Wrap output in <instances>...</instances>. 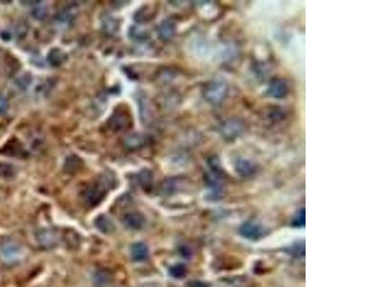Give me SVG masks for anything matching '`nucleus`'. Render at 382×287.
<instances>
[{"mask_svg": "<svg viewBox=\"0 0 382 287\" xmlns=\"http://www.w3.org/2000/svg\"><path fill=\"white\" fill-rule=\"evenodd\" d=\"M66 61V55L60 48L52 49L47 55V62L52 66H60Z\"/></svg>", "mask_w": 382, "mask_h": 287, "instance_id": "nucleus-6", "label": "nucleus"}, {"mask_svg": "<svg viewBox=\"0 0 382 287\" xmlns=\"http://www.w3.org/2000/svg\"><path fill=\"white\" fill-rule=\"evenodd\" d=\"M22 153L23 150L21 146L18 142H13V141H10L9 143H7L4 146V148L1 149V151H0V154L10 155V156H18V155H21Z\"/></svg>", "mask_w": 382, "mask_h": 287, "instance_id": "nucleus-11", "label": "nucleus"}, {"mask_svg": "<svg viewBox=\"0 0 382 287\" xmlns=\"http://www.w3.org/2000/svg\"><path fill=\"white\" fill-rule=\"evenodd\" d=\"M8 108H9L8 101L4 97L0 96V115L4 114L6 111L8 110Z\"/></svg>", "mask_w": 382, "mask_h": 287, "instance_id": "nucleus-18", "label": "nucleus"}, {"mask_svg": "<svg viewBox=\"0 0 382 287\" xmlns=\"http://www.w3.org/2000/svg\"><path fill=\"white\" fill-rule=\"evenodd\" d=\"M14 168L12 166H10L9 164H0V176L3 177H12L14 176Z\"/></svg>", "mask_w": 382, "mask_h": 287, "instance_id": "nucleus-17", "label": "nucleus"}, {"mask_svg": "<svg viewBox=\"0 0 382 287\" xmlns=\"http://www.w3.org/2000/svg\"><path fill=\"white\" fill-rule=\"evenodd\" d=\"M174 34V25L170 22H163L159 27L160 38L163 41L169 40Z\"/></svg>", "mask_w": 382, "mask_h": 287, "instance_id": "nucleus-12", "label": "nucleus"}, {"mask_svg": "<svg viewBox=\"0 0 382 287\" xmlns=\"http://www.w3.org/2000/svg\"><path fill=\"white\" fill-rule=\"evenodd\" d=\"M124 225L132 230H140L145 223L144 217L140 213H128L123 218Z\"/></svg>", "mask_w": 382, "mask_h": 287, "instance_id": "nucleus-4", "label": "nucleus"}, {"mask_svg": "<svg viewBox=\"0 0 382 287\" xmlns=\"http://www.w3.org/2000/svg\"><path fill=\"white\" fill-rule=\"evenodd\" d=\"M131 257L135 262L145 261L148 257V248L144 243H138L131 246Z\"/></svg>", "mask_w": 382, "mask_h": 287, "instance_id": "nucleus-7", "label": "nucleus"}, {"mask_svg": "<svg viewBox=\"0 0 382 287\" xmlns=\"http://www.w3.org/2000/svg\"><path fill=\"white\" fill-rule=\"evenodd\" d=\"M113 180L110 177H101V179L94 182L83 193V199L89 207L99 205L107 195L112 187Z\"/></svg>", "mask_w": 382, "mask_h": 287, "instance_id": "nucleus-1", "label": "nucleus"}, {"mask_svg": "<svg viewBox=\"0 0 382 287\" xmlns=\"http://www.w3.org/2000/svg\"><path fill=\"white\" fill-rule=\"evenodd\" d=\"M131 124V117L126 110H116L107 122V127L113 132H119L126 130Z\"/></svg>", "mask_w": 382, "mask_h": 287, "instance_id": "nucleus-3", "label": "nucleus"}, {"mask_svg": "<svg viewBox=\"0 0 382 287\" xmlns=\"http://www.w3.org/2000/svg\"><path fill=\"white\" fill-rule=\"evenodd\" d=\"M152 179H153L152 173L150 171H148V170H143L137 176L138 183L144 190L149 188V187H151Z\"/></svg>", "mask_w": 382, "mask_h": 287, "instance_id": "nucleus-13", "label": "nucleus"}, {"mask_svg": "<svg viewBox=\"0 0 382 287\" xmlns=\"http://www.w3.org/2000/svg\"><path fill=\"white\" fill-rule=\"evenodd\" d=\"M241 233L248 239H258L263 235L262 229L258 225H254L252 223L245 224L241 229Z\"/></svg>", "mask_w": 382, "mask_h": 287, "instance_id": "nucleus-9", "label": "nucleus"}, {"mask_svg": "<svg viewBox=\"0 0 382 287\" xmlns=\"http://www.w3.org/2000/svg\"><path fill=\"white\" fill-rule=\"evenodd\" d=\"M81 166H82V161L78 156L72 155L66 159L64 164V169L68 174H75L81 168Z\"/></svg>", "mask_w": 382, "mask_h": 287, "instance_id": "nucleus-10", "label": "nucleus"}, {"mask_svg": "<svg viewBox=\"0 0 382 287\" xmlns=\"http://www.w3.org/2000/svg\"><path fill=\"white\" fill-rule=\"evenodd\" d=\"M185 273H186V269L183 265H174L173 267L170 268V275L174 278H181L185 275Z\"/></svg>", "mask_w": 382, "mask_h": 287, "instance_id": "nucleus-16", "label": "nucleus"}, {"mask_svg": "<svg viewBox=\"0 0 382 287\" xmlns=\"http://www.w3.org/2000/svg\"><path fill=\"white\" fill-rule=\"evenodd\" d=\"M129 34L132 40H134L136 42H144L147 39V35L143 31L137 28H132Z\"/></svg>", "mask_w": 382, "mask_h": 287, "instance_id": "nucleus-15", "label": "nucleus"}, {"mask_svg": "<svg viewBox=\"0 0 382 287\" xmlns=\"http://www.w3.org/2000/svg\"><path fill=\"white\" fill-rule=\"evenodd\" d=\"M22 257V249L18 243L5 242L0 246V259L5 264H14Z\"/></svg>", "mask_w": 382, "mask_h": 287, "instance_id": "nucleus-2", "label": "nucleus"}, {"mask_svg": "<svg viewBox=\"0 0 382 287\" xmlns=\"http://www.w3.org/2000/svg\"><path fill=\"white\" fill-rule=\"evenodd\" d=\"M33 15H34V17L37 18V19H42V18L45 17L46 12L43 9H38V10L34 11Z\"/></svg>", "mask_w": 382, "mask_h": 287, "instance_id": "nucleus-19", "label": "nucleus"}, {"mask_svg": "<svg viewBox=\"0 0 382 287\" xmlns=\"http://www.w3.org/2000/svg\"><path fill=\"white\" fill-rule=\"evenodd\" d=\"M39 243L42 247L51 248L58 243V235L51 230H43L37 236Z\"/></svg>", "mask_w": 382, "mask_h": 287, "instance_id": "nucleus-5", "label": "nucleus"}, {"mask_svg": "<svg viewBox=\"0 0 382 287\" xmlns=\"http://www.w3.org/2000/svg\"><path fill=\"white\" fill-rule=\"evenodd\" d=\"M144 144V139L142 136L140 135H132L126 138L125 140V145L129 149H138L141 147Z\"/></svg>", "mask_w": 382, "mask_h": 287, "instance_id": "nucleus-14", "label": "nucleus"}, {"mask_svg": "<svg viewBox=\"0 0 382 287\" xmlns=\"http://www.w3.org/2000/svg\"><path fill=\"white\" fill-rule=\"evenodd\" d=\"M95 225L103 234H110L115 230L114 223L105 216L98 217L95 221Z\"/></svg>", "mask_w": 382, "mask_h": 287, "instance_id": "nucleus-8", "label": "nucleus"}]
</instances>
